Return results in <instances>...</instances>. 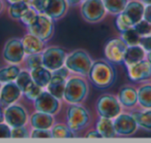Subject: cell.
<instances>
[{
  "instance_id": "cell-27",
  "label": "cell",
  "mask_w": 151,
  "mask_h": 143,
  "mask_svg": "<svg viewBox=\"0 0 151 143\" xmlns=\"http://www.w3.org/2000/svg\"><path fill=\"white\" fill-rule=\"evenodd\" d=\"M132 116L134 117L140 128L147 131H151V109L134 112L132 113Z\"/></svg>"
},
{
  "instance_id": "cell-24",
  "label": "cell",
  "mask_w": 151,
  "mask_h": 143,
  "mask_svg": "<svg viewBox=\"0 0 151 143\" xmlns=\"http://www.w3.org/2000/svg\"><path fill=\"white\" fill-rule=\"evenodd\" d=\"M145 57H146V51L140 44L127 46L125 55H124L123 63H125L126 65L134 64V63L140 62V61L144 60Z\"/></svg>"
},
{
  "instance_id": "cell-33",
  "label": "cell",
  "mask_w": 151,
  "mask_h": 143,
  "mask_svg": "<svg viewBox=\"0 0 151 143\" xmlns=\"http://www.w3.org/2000/svg\"><path fill=\"white\" fill-rule=\"evenodd\" d=\"M37 17H38V13L35 11V9H33L31 6H30V9L22 16L20 20H21L22 23L28 28L29 26L33 25V24L35 23L36 20H37Z\"/></svg>"
},
{
  "instance_id": "cell-31",
  "label": "cell",
  "mask_w": 151,
  "mask_h": 143,
  "mask_svg": "<svg viewBox=\"0 0 151 143\" xmlns=\"http://www.w3.org/2000/svg\"><path fill=\"white\" fill-rule=\"evenodd\" d=\"M120 38L125 42V44L127 46H138V44H140V40H141V36L134 30V27L121 32V37Z\"/></svg>"
},
{
  "instance_id": "cell-12",
  "label": "cell",
  "mask_w": 151,
  "mask_h": 143,
  "mask_svg": "<svg viewBox=\"0 0 151 143\" xmlns=\"http://www.w3.org/2000/svg\"><path fill=\"white\" fill-rule=\"evenodd\" d=\"M34 107L37 111L46 112L53 115L60 109V102L59 99L54 97L48 91H42L40 96L34 100Z\"/></svg>"
},
{
  "instance_id": "cell-36",
  "label": "cell",
  "mask_w": 151,
  "mask_h": 143,
  "mask_svg": "<svg viewBox=\"0 0 151 143\" xmlns=\"http://www.w3.org/2000/svg\"><path fill=\"white\" fill-rule=\"evenodd\" d=\"M26 63H27V66L30 70L36 68V67L42 66V54L38 53V54L28 55V58L26 59Z\"/></svg>"
},
{
  "instance_id": "cell-50",
  "label": "cell",
  "mask_w": 151,
  "mask_h": 143,
  "mask_svg": "<svg viewBox=\"0 0 151 143\" xmlns=\"http://www.w3.org/2000/svg\"><path fill=\"white\" fill-rule=\"evenodd\" d=\"M141 2H143L145 5H151V0H141Z\"/></svg>"
},
{
  "instance_id": "cell-48",
  "label": "cell",
  "mask_w": 151,
  "mask_h": 143,
  "mask_svg": "<svg viewBox=\"0 0 151 143\" xmlns=\"http://www.w3.org/2000/svg\"><path fill=\"white\" fill-rule=\"evenodd\" d=\"M4 122V114H3L1 107H0V122Z\"/></svg>"
},
{
  "instance_id": "cell-34",
  "label": "cell",
  "mask_w": 151,
  "mask_h": 143,
  "mask_svg": "<svg viewBox=\"0 0 151 143\" xmlns=\"http://www.w3.org/2000/svg\"><path fill=\"white\" fill-rule=\"evenodd\" d=\"M42 88L40 87L38 85H36L33 81V83H30V85L25 90V92H24L23 94L25 95V97L27 98L28 100L34 101V100L40 96V94L42 93Z\"/></svg>"
},
{
  "instance_id": "cell-21",
  "label": "cell",
  "mask_w": 151,
  "mask_h": 143,
  "mask_svg": "<svg viewBox=\"0 0 151 143\" xmlns=\"http://www.w3.org/2000/svg\"><path fill=\"white\" fill-rule=\"evenodd\" d=\"M30 74L33 79V81L42 88H46L48 83H50L51 78H52V71L49 70L48 68L42 65V66L36 67L34 69L30 70Z\"/></svg>"
},
{
  "instance_id": "cell-19",
  "label": "cell",
  "mask_w": 151,
  "mask_h": 143,
  "mask_svg": "<svg viewBox=\"0 0 151 143\" xmlns=\"http://www.w3.org/2000/svg\"><path fill=\"white\" fill-rule=\"evenodd\" d=\"M118 100L125 107H134L138 102V91L129 85L121 88L118 93Z\"/></svg>"
},
{
  "instance_id": "cell-18",
  "label": "cell",
  "mask_w": 151,
  "mask_h": 143,
  "mask_svg": "<svg viewBox=\"0 0 151 143\" xmlns=\"http://www.w3.org/2000/svg\"><path fill=\"white\" fill-rule=\"evenodd\" d=\"M22 43L24 46L26 55H33L42 53L45 48V42L40 37L29 33L26 34L22 39Z\"/></svg>"
},
{
  "instance_id": "cell-11",
  "label": "cell",
  "mask_w": 151,
  "mask_h": 143,
  "mask_svg": "<svg viewBox=\"0 0 151 143\" xmlns=\"http://www.w3.org/2000/svg\"><path fill=\"white\" fill-rule=\"evenodd\" d=\"M3 114H4V122L11 128L25 126L28 120L27 111L18 104H12L6 106Z\"/></svg>"
},
{
  "instance_id": "cell-52",
  "label": "cell",
  "mask_w": 151,
  "mask_h": 143,
  "mask_svg": "<svg viewBox=\"0 0 151 143\" xmlns=\"http://www.w3.org/2000/svg\"><path fill=\"white\" fill-rule=\"evenodd\" d=\"M0 89H1V83H0Z\"/></svg>"
},
{
  "instance_id": "cell-35",
  "label": "cell",
  "mask_w": 151,
  "mask_h": 143,
  "mask_svg": "<svg viewBox=\"0 0 151 143\" xmlns=\"http://www.w3.org/2000/svg\"><path fill=\"white\" fill-rule=\"evenodd\" d=\"M134 28L141 37H144V36L150 35L151 34V23H149L145 19H142L140 22H138L134 26Z\"/></svg>"
},
{
  "instance_id": "cell-7",
  "label": "cell",
  "mask_w": 151,
  "mask_h": 143,
  "mask_svg": "<svg viewBox=\"0 0 151 143\" xmlns=\"http://www.w3.org/2000/svg\"><path fill=\"white\" fill-rule=\"evenodd\" d=\"M66 53L59 46H51L42 53V65L49 70L54 71L64 65Z\"/></svg>"
},
{
  "instance_id": "cell-40",
  "label": "cell",
  "mask_w": 151,
  "mask_h": 143,
  "mask_svg": "<svg viewBox=\"0 0 151 143\" xmlns=\"http://www.w3.org/2000/svg\"><path fill=\"white\" fill-rule=\"evenodd\" d=\"M29 5L33 9H35L38 14H44L46 0H29Z\"/></svg>"
},
{
  "instance_id": "cell-20",
  "label": "cell",
  "mask_w": 151,
  "mask_h": 143,
  "mask_svg": "<svg viewBox=\"0 0 151 143\" xmlns=\"http://www.w3.org/2000/svg\"><path fill=\"white\" fill-rule=\"evenodd\" d=\"M30 124L33 129H51L54 125V118L52 114L37 111L31 115Z\"/></svg>"
},
{
  "instance_id": "cell-9",
  "label": "cell",
  "mask_w": 151,
  "mask_h": 143,
  "mask_svg": "<svg viewBox=\"0 0 151 143\" xmlns=\"http://www.w3.org/2000/svg\"><path fill=\"white\" fill-rule=\"evenodd\" d=\"M25 51L19 38H12L7 40L3 48V58L9 64H20L24 60Z\"/></svg>"
},
{
  "instance_id": "cell-29",
  "label": "cell",
  "mask_w": 151,
  "mask_h": 143,
  "mask_svg": "<svg viewBox=\"0 0 151 143\" xmlns=\"http://www.w3.org/2000/svg\"><path fill=\"white\" fill-rule=\"evenodd\" d=\"M30 9L29 2L24 0V1H20L17 3H13V4L9 5V13L13 19L15 20H20L21 17Z\"/></svg>"
},
{
  "instance_id": "cell-39",
  "label": "cell",
  "mask_w": 151,
  "mask_h": 143,
  "mask_svg": "<svg viewBox=\"0 0 151 143\" xmlns=\"http://www.w3.org/2000/svg\"><path fill=\"white\" fill-rule=\"evenodd\" d=\"M31 138H52V133H51L50 129H33L30 134Z\"/></svg>"
},
{
  "instance_id": "cell-42",
  "label": "cell",
  "mask_w": 151,
  "mask_h": 143,
  "mask_svg": "<svg viewBox=\"0 0 151 143\" xmlns=\"http://www.w3.org/2000/svg\"><path fill=\"white\" fill-rule=\"evenodd\" d=\"M140 46H142L146 52L151 51V34L150 35L144 36V37H141Z\"/></svg>"
},
{
  "instance_id": "cell-14",
  "label": "cell",
  "mask_w": 151,
  "mask_h": 143,
  "mask_svg": "<svg viewBox=\"0 0 151 143\" xmlns=\"http://www.w3.org/2000/svg\"><path fill=\"white\" fill-rule=\"evenodd\" d=\"M126 66L130 80L139 83L147 80L151 77V64L147 60H142Z\"/></svg>"
},
{
  "instance_id": "cell-28",
  "label": "cell",
  "mask_w": 151,
  "mask_h": 143,
  "mask_svg": "<svg viewBox=\"0 0 151 143\" xmlns=\"http://www.w3.org/2000/svg\"><path fill=\"white\" fill-rule=\"evenodd\" d=\"M52 138L55 139H67V138H75L76 135L71 129H69L68 126L58 124L56 126L52 127Z\"/></svg>"
},
{
  "instance_id": "cell-41",
  "label": "cell",
  "mask_w": 151,
  "mask_h": 143,
  "mask_svg": "<svg viewBox=\"0 0 151 143\" xmlns=\"http://www.w3.org/2000/svg\"><path fill=\"white\" fill-rule=\"evenodd\" d=\"M12 128L6 122H0V138H11Z\"/></svg>"
},
{
  "instance_id": "cell-46",
  "label": "cell",
  "mask_w": 151,
  "mask_h": 143,
  "mask_svg": "<svg viewBox=\"0 0 151 143\" xmlns=\"http://www.w3.org/2000/svg\"><path fill=\"white\" fill-rule=\"evenodd\" d=\"M85 0H66V2H67V4H69V5H71V6H75V5H78V4H80L81 2H84Z\"/></svg>"
},
{
  "instance_id": "cell-26",
  "label": "cell",
  "mask_w": 151,
  "mask_h": 143,
  "mask_svg": "<svg viewBox=\"0 0 151 143\" xmlns=\"http://www.w3.org/2000/svg\"><path fill=\"white\" fill-rule=\"evenodd\" d=\"M138 102L145 109H151V85H143L139 88Z\"/></svg>"
},
{
  "instance_id": "cell-4",
  "label": "cell",
  "mask_w": 151,
  "mask_h": 143,
  "mask_svg": "<svg viewBox=\"0 0 151 143\" xmlns=\"http://www.w3.org/2000/svg\"><path fill=\"white\" fill-rule=\"evenodd\" d=\"M66 120L69 129L73 132H78L88 126L90 116L88 110L84 106L80 104H71L67 109Z\"/></svg>"
},
{
  "instance_id": "cell-5",
  "label": "cell",
  "mask_w": 151,
  "mask_h": 143,
  "mask_svg": "<svg viewBox=\"0 0 151 143\" xmlns=\"http://www.w3.org/2000/svg\"><path fill=\"white\" fill-rule=\"evenodd\" d=\"M96 111L99 116L113 120L118 114L121 113V104L115 96L106 94L101 96L97 100Z\"/></svg>"
},
{
  "instance_id": "cell-38",
  "label": "cell",
  "mask_w": 151,
  "mask_h": 143,
  "mask_svg": "<svg viewBox=\"0 0 151 143\" xmlns=\"http://www.w3.org/2000/svg\"><path fill=\"white\" fill-rule=\"evenodd\" d=\"M30 137V135L28 134L27 129L24 126L21 127H15V128H12L11 131V138H28Z\"/></svg>"
},
{
  "instance_id": "cell-43",
  "label": "cell",
  "mask_w": 151,
  "mask_h": 143,
  "mask_svg": "<svg viewBox=\"0 0 151 143\" xmlns=\"http://www.w3.org/2000/svg\"><path fill=\"white\" fill-rule=\"evenodd\" d=\"M52 74L53 75H58V76L63 77V78L66 79L69 75V69L67 68L66 66H62V67H60V68L56 69V70L52 71Z\"/></svg>"
},
{
  "instance_id": "cell-23",
  "label": "cell",
  "mask_w": 151,
  "mask_h": 143,
  "mask_svg": "<svg viewBox=\"0 0 151 143\" xmlns=\"http://www.w3.org/2000/svg\"><path fill=\"white\" fill-rule=\"evenodd\" d=\"M65 83H66L65 78L58 76V75H52L50 83L47 85V91L52 94L54 97H56L57 99H63Z\"/></svg>"
},
{
  "instance_id": "cell-44",
  "label": "cell",
  "mask_w": 151,
  "mask_h": 143,
  "mask_svg": "<svg viewBox=\"0 0 151 143\" xmlns=\"http://www.w3.org/2000/svg\"><path fill=\"white\" fill-rule=\"evenodd\" d=\"M144 19L151 23V5H146L144 11Z\"/></svg>"
},
{
  "instance_id": "cell-8",
  "label": "cell",
  "mask_w": 151,
  "mask_h": 143,
  "mask_svg": "<svg viewBox=\"0 0 151 143\" xmlns=\"http://www.w3.org/2000/svg\"><path fill=\"white\" fill-rule=\"evenodd\" d=\"M28 30L31 34L40 37L44 41L50 39L54 32V24L53 20L45 14H38L36 22L33 25L29 26Z\"/></svg>"
},
{
  "instance_id": "cell-17",
  "label": "cell",
  "mask_w": 151,
  "mask_h": 143,
  "mask_svg": "<svg viewBox=\"0 0 151 143\" xmlns=\"http://www.w3.org/2000/svg\"><path fill=\"white\" fill-rule=\"evenodd\" d=\"M145 4L141 1H130L127 3L124 11H122L125 18L130 22L132 26L144 19Z\"/></svg>"
},
{
  "instance_id": "cell-51",
  "label": "cell",
  "mask_w": 151,
  "mask_h": 143,
  "mask_svg": "<svg viewBox=\"0 0 151 143\" xmlns=\"http://www.w3.org/2000/svg\"><path fill=\"white\" fill-rule=\"evenodd\" d=\"M2 7H3V4H2V1L0 0V13L2 11Z\"/></svg>"
},
{
  "instance_id": "cell-16",
  "label": "cell",
  "mask_w": 151,
  "mask_h": 143,
  "mask_svg": "<svg viewBox=\"0 0 151 143\" xmlns=\"http://www.w3.org/2000/svg\"><path fill=\"white\" fill-rule=\"evenodd\" d=\"M67 11L66 0H46L44 14L52 20H58L65 15Z\"/></svg>"
},
{
  "instance_id": "cell-37",
  "label": "cell",
  "mask_w": 151,
  "mask_h": 143,
  "mask_svg": "<svg viewBox=\"0 0 151 143\" xmlns=\"http://www.w3.org/2000/svg\"><path fill=\"white\" fill-rule=\"evenodd\" d=\"M116 27H117V29L119 30L120 32H123V31H125V30L129 29V28L134 27V26L130 24V22L126 19L123 14L120 13V14H118V17H117V19H116Z\"/></svg>"
},
{
  "instance_id": "cell-2",
  "label": "cell",
  "mask_w": 151,
  "mask_h": 143,
  "mask_svg": "<svg viewBox=\"0 0 151 143\" xmlns=\"http://www.w3.org/2000/svg\"><path fill=\"white\" fill-rule=\"evenodd\" d=\"M88 90V85L84 78L73 76L66 80L63 99L70 104H80L86 99Z\"/></svg>"
},
{
  "instance_id": "cell-3",
  "label": "cell",
  "mask_w": 151,
  "mask_h": 143,
  "mask_svg": "<svg viewBox=\"0 0 151 143\" xmlns=\"http://www.w3.org/2000/svg\"><path fill=\"white\" fill-rule=\"evenodd\" d=\"M64 65L69 69V71L81 75H88L92 66V60L85 51L76 50L66 56Z\"/></svg>"
},
{
  "instance_id": "cell-25",
  "label": "cell",
  "mask_w": 151,
  "mask_h": 143,
  "mask_svg": "<svg viewBox=\"0 0 151 143\" xmlns=\"http://www.w3.org/2000/svg\"><path fill=\"white\" fill-rule=\"evenodd\" d=\"M20 72H21V69L18 66V64H12L11 66L1 68L0 69V83H6L15 81Z\"/></svg>"
},
{
  "instance_id": "cell-30",
  "label": "cell",
  "mask_w": 151,
  "mask_h": 143,
  "mask_svg": "<svg viewBox=\"0 0 151 143\" xmlns=\"http://www.w3.org/2000/svg\"><path fill=\"white\" fill-rule=\"evenodd\" d=\"M103 3L105 5L106 11L114 15H118L124 11L128 3V0H103Z\"/></svg>"
},
{
  "instance_id": "cell-45",
  "label": "cell",
  "mask_w": 151,
  "mask_h": 143,
  "mask_svg": "<svg viewBox=\"0 0 151 143\" xmlns=\"http://www.w3.org/2000/svg\"><path fill=\"white\" fill-rule=\"evenodd\" d=\"M86 137L87 138H96V139H99V138H103L101 137V135L99 134L97 131H91V132H89L88 134L86 135Z\"/></svg>"
},
{
  "instance_id": "cell-15",
  "label": "cell",
  "mask_w": 151,
  "mask_h": 143,
  "mask_svg": "<svg viewBox=\"0 0 151 143\" xmlns=\"http://www.w3.org/2000/svg\"><path fill=\"white\" fill-rule=\"evenodd\" d=\"M22 91L16 83L11 81V83H4V85L0 89V105H12L20 99Z\"/></svg>"
},
{
  "instance_id": "cell-49",
  "label": "cell",
  "mask_w": 151,
  "mask_h": 143,
  "mask_svg": "<svg viewBox=\"0 0 151 143\" xmlns=\"http://www.w3.org/2000/svg\"><path fill=\"white\" fill-rule=\"evenodd\" d=\"M6 1L9 3V4H13V3L20 2V1H24V0H6ZM26 1H29V0H26Z\"/></svg>"
},
{
  "instance_id": "cell-10",
  "label": "cell",
  "mask_w": 151,
  "mask_h": 143,
  "mask_svg": "<svg viewBox=\"0 0 151 143\" xmlns=\"http://www.w3.org/2000/svg\"><path fill=\"white\" fill-rule=\"evenodd\" d=\"M127 46L121 38H113L109 40L105 48V56L110 62L120 64L123 63Z\"/></svg>"
},
{
  "instance_id": "cell-6",
  "label": "cell",
  "mask_w": 151,
  "mask_h": 143,
  "mask_svg": "<svg viewBox=\"0 0 151 143\" xmlns=\"http://www.w3.org/2000/svg\"><path fill=\"white\" fill-rule=\"evenodd\" d=\"M81 14L89 23H96L104 19L106 9L103 0H85L81 6Z\"/></svg>"
},
{
  "instance_id": "cell-22",
  "label": "cell",
  "mask_w": 151,
  "mask_h": 143,
  "mask_svg": "<svg viewBox=\"0 0 151 143\" xmlns=\"http://www.w3.org/2000/svg\"><path fill=\"white\" fill-rule=\"evenodd\" d=\"M96 131L101 135L103 138H116L118 136L112 118L101 116L96 122Z\"/></svg>"
},
{
  "instance_id": "cell-32",
  "label": "cell",
  "mask_w": 151,
  "mask_h": 143,
  "mask_svg": "<svg viewBox=\"0 0 151 143\" xmlns=\"http://www.w3.org/2000/svg\"><path fill=\"white\" fill-rule=\"evenodd\" d=\"M15 83H17V85L20 88V90L22 91V93L25 92V90L30 85V83H33V79L31 77V74L28 71H21L18 75V77L16 78Z\"/></svg>"
},
{
  "instance_id": "cell-1",
  "label": "cell",
  "mask_w": 151,
  "mask_h": 143,
  "mask_svg": "<svg viewBox=\"0 0 151 143\" xmlns=\"http://www.w3.org/2000/svg\"><path fill=\"white\" fill-rule=\"evenodd\" d=\"M88 76L94 87L99 89H108L115 81L116 72L110 63L99 60L92 63Z\"/></svg>"
},
{
  "instance_id": "cell-13",
  "label": "cell",
  "mask_w": 151,
  "mask_h": 143,
  "mask_svg": "<svg viewBox=\"0 0 151 143\" xmlns=\"http://www.w3.org/2000/svg\"><path fill=\"white\" fill-rule=\"evenodd\" d=\"M113 122L116 133L120 136H130L136 133L138 128V124L132 114L119 113L114 118Z\"/></svg>"
},
{
  "instance_id": "cell-47",
  "label": "cell",
  "mask_w": 151,
  "mask_h": 143,
  "mask_svg": "<svg viewBox=\"0 0 151 143\" xmlns=\"http://www.w3.org/2000/svg\"><path fill=\"white\" fill-rule=\"evenodd\" d=\"M146 60L148 61V62L151 64V51H149V52H147V55H146Z\"/></svg>"
}]
</instances>
